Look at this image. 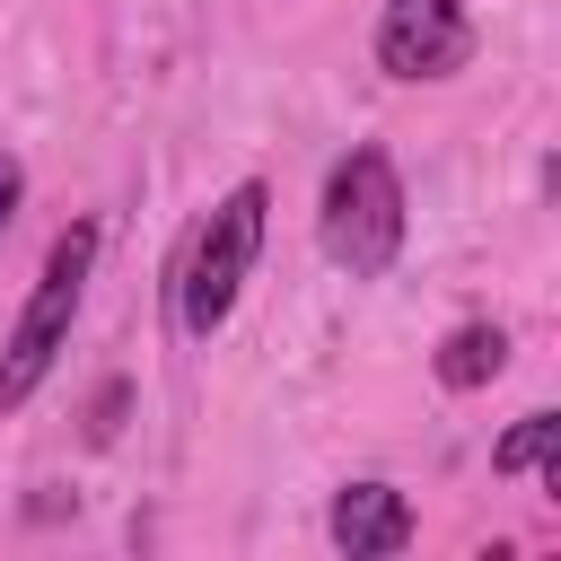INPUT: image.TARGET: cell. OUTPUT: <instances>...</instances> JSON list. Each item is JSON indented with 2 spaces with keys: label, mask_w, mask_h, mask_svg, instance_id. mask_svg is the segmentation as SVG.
I'll use <instances>...</instances> for the list:
<instances>
[{
  "label": "cell",
  "mask_w": 561,
  "mask_h": 561,
  "mask_svg": "<svg viewBox=\"0 0 561 561\" xmlns=\"http://www.w3.org/2000/svg\"><path fill=\"white\" fill-rule=\"evenodd\" d=\"M18 202H26V167H18V149H0V245L18 228Z\"/></svg>",
  "instance_id": "cell-8"
},
{
  "label": "cell",
  "mask_w": 561,
  "mask_h": 561,
  "mask_svg": "<svg viewBox=\"0 0 561 561\" xmlns=\"http://www.w3.org/2000/svg\"><path fill=\"white\" fill-rule=\"evenodd\" d=\"M88 272H96V219H70L0 342V412H26L35 386L53 377V359L70 351V324H79V298H88Z\"/></svg>",
  "instance_id": "cell-2"
},
{
  "label": "cell",
  "mask_w": 561,
  "mask_h": 561,
  "mask_svg": "<svg viewBox=\"0 0 561 561\" xmlns=\"http://www.w3.org/2000/svg\"><path fill=\"white\" fill-rule=\"evenodd\" d=\"M263 210H272V193L245 175V184H228V193L210 202V219L184 237V254H175V324H184L193 342H210V333L237 316V298H245V280H254V254H263Z\"/></svg>",
  "instance_id": "cell-1"
},
{
  "label": "cell",
  "mask_w": 561,
  "mask_h": 561,
  "mask_svg": "<svg viewBox=\"0 0 561 561\" xmlns=\"http://www.w3.org/2000/svg\"><path fill=\"white\" fill-rule=\"evenodd\" d=\"M324 535H333V552H351V561H386V552L412 543V500H403L394 482H342L333 508H324Z\"/></svg>",
  "instance_id": "cell-5"
},
{
  "label": "cell",
  "mask_w": 561,
  "mask_h": 561,
  "mask_svg": "<svg viewBox=\"0 0 561 561\" xmlns=\"http://www.w3.org/2000/svg\"><path fill=\"white\" fill-rule=\"evenodd\" d=\"M377 61L394 79H456L473 61V18L465 0H386L377 9Z\"/></svg>",
  "instance_id": "cell-4"
},
{
  "label": "cell",
  "mask_w": 561,
  "mask_h": 561,
  "mask_svg": "<svg viewBox=\"0 0 561 561\" xmlns=\"http://www.w3.org/2000/svg\"><path fill=\"white\" fill-rule=\"evenodd\" d=\"M316 245L351 272V280H377L394 254H403V175L377 140L342 149L333 175H324V202H316Z\"/></svg>",
  "instance_id": "cell-3"
},
{
  "label": "cell",
  "mask_w": 561,
  "mask_h": 561,
  "mask_svg": "<svg viewBox=\"0 0 561 561\" xmlns=\"http://www.w3.org/2000/svg\"><path fill=\"white\" fill-rule=\"evenodd\" d=\"M430 368H438L447 394H473V386H491V377L508 368V333H500V324H456V333L438 342Z\"/></svg>",
  "instance_id": "cell-6"
},
{
  "label": "cell",
  "mask_w": 561,
  "mask_h": 561,
  "mask_svg": "<svg viewBox=\"0 0 561 561\" xmlns=\"http://www.w3.org/2000/svg\"><path fill=\"white\" fill-rule=\"evenodd\" d=\"M114 421H123V386H105V394H96V421H88V438H114Z\"/></svg>",
  "instance_id": "cell-9"
},
{
  "label": "cell",
  "mask_w": 561,
  "mask_h": 561,
  "mask_svg": "<svg viewBox=\"0 0 561 561\" xmlns=\"http://www.w3.org/2000/svg\"><path fill=\"white\" fill-rule=\"evenodd\" d=\"M491 473H543V482H561V412H526L491 447Z\"/></svg>",
  "instance_id": "cell-7"
}]
</instances>
